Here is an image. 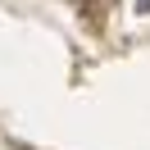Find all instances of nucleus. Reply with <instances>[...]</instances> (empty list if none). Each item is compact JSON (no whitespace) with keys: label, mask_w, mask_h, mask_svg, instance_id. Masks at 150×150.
<instances>
[{"label":"nucleus","mask_w":150,"mask_h":150,"mask_svg":"<svg viewBox=\"0 0 150 150\" xmlns=\"http://www.w3.org/2000/svg\"><path fill=\"white\" fill-rule=\"evenodd\" d=\"M137 9H141V14H150V0H141V5H137Z\"/></svg>","instance_id":"1"}]
</instances>
